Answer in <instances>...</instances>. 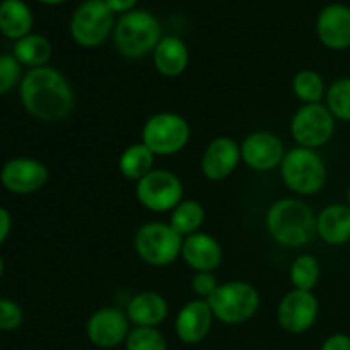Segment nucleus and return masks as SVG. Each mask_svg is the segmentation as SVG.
Returning <instances> with one entry per match:
<instances>
[{"label":"nucleus","mask_w":350,"mask_h":350,"mask_svg":"<svg viewBox=\"0 0 350 350\" xmlns=\"http://www.w3.org/2000/svg\"><path fill=\"white\" fill-rule=\"evenodd\" d=\"M19 99L26 113L40 122L53 123L67 118L75 108V92L58 68H31L19 84Z\"/></svg>","instance_id":"obj_1"},{"label":"nucleus","mask_w":350,"mask_h":350,"mask_svg":"<svg viewBox=\"0 0 350 350\" xmlns=\"http://www.w3.org/2000/svg\"><path fill=\"white\" fill-rule=\"evenodd\" d=\"M321 277V263L311 253H303L293 262L289 270V279L293 284V289L311 291L318 286Z\"/></svg>","instance_id":"obj_27"},{"label":"nucleus","mask_w":350,"mask_h":350,"mask_svg":"<svg viewBox=\"0 0 350 350\" xmlns=\"http://www.w3.org/2000/svg\"><path fill=\"white\" fill-rule=\"evenodd\" d=\"M125 313L135 327L157 328L170 314V303L156 291H144L129 301Z\"/></svg>","instance_id":"obj_19"},{"label":"nucleus","mask_w":350,"mask_h":350,"mask_svg":"<svg viewBox=\"0 0 350 350\" xmlns=\"http://www.w3.org/2000/svg\"><path fill=\"white\" fill-rule=\"evenodd\" d=\"M154 156L152 150L146 146L144 142L130 144L118 159V170L122 176H125L130 181H139L142 180L146 174H149L154 170Z\"/></svg>","instance_id":"obj_24"},{"label":"nucleus","mask_w":350,"mask_h":350,"mask_svg":"<svg viewBox=\"0 0 350 350\" xmlns=\"http://www.w3.org/2000/svg\"><path fill=\"white\" fill-rule=\"evenodd\" d=\"M50 171L41 161L33 157H14L0 170V183L14 195H31L46 185Z\"/></svg>","instance_id":"obj_14"},{"label":"nucleus","mask_w":350,"mask_h":350,"mask_svg":"<svg viewBox=\"0 0 350 350\" xmlns=\"http://www.w3.org/2000/svg\"><path fill=\"white\" fill-rule=\"evenodd\" d=\"M130 320L120 308H99L85 323V337L98 349H116L125 344L130 334Z\"/></svg>","instance_id":"obj_12"},{"label":"nucleus","mask_w":350,"mask_h":350,"mask_svg":"<svg viewBox=\"0 0 350 350\" xmlns=\"http://www.w3.org/2000/svg\"><path fill=\"white\" fill-rule=\"evenodd\" d=\"M265 228L280 246L301 248L317 236V214L301 198H280L267 211Z\"/></svg>","instance_id":"obj_2"},{"label":"nucleus","mask_w":350,"mask_h":350,"mask_svg":"<svg viewBox=\"0 0 350 350\" xmlns=\"http://www.w3.org/2000/svg\"><path fill=\"white\" fill-rule=\"evenodd\" d=\"M163 40V27L159 19L152 12L144 9H135L123 14L113 29L115 48L122 57L130 60L152 55L154 48Z\"/></svg>","instance_id":"obj_3"},{"label":"nucleus","mask_w":350,"mask_h":350,"mask_svg":"<svg viewBox=\"0 0 350 350\" xmlns=\"http://www.w3.org/2000/svg\"><path fill=\"white\" fill-rule=\"evenodd\" d=\"M3 272H5V262H3L2 255H0V279L3 277Z\"/></svg>","instance_id":"obj_37"},{"label":"nucleus","mask_w":350,"mask_h":350,"mask_svg":"<svg viewBox=\"0 0 350 350\" xmlns=\"http://www.w3.org/2000/svg\"><path fill=\"white\" fill-rule=\"evenodd\" d=\"M185 188L180 176L170 170H156L135 183V197L144 208L154 214L173 212L185 200Z\"/></svg>","instance_id":"obj_9"},{"label":"nucleus","mask_w":350,"mask_h":350,"mask_svg":"<svg viewBox=\"0 0 350 350\" xmlns=\"http://www.w3.org/2000/svg\"><path fill=\"white\" fill-rule=\"evenodd\" d=\"M191 291L197 296V299L207 301L212 294L217 291L219 280L214 272H195L191 277Z\"/></svg>","instance_id":"obj_32"},{"label":"nucleus","mask_w":350,"mask_h":350,"mask_svg":"<svg viewBox=\"0 0 350 350\" xmlns=\"http://www.w3.org/2000/svg\"><path fill=\"white\" fill-rule=\"evenodd\" d=\"M286 152L282 139L269 130L252 132L241 142L243 163L256 173H269L280 167Z\"/></svg>","instance_id":"obj_13"},{"label":"nucleus","mask_w":350,"mask_h":350,"mask_svg":"<svg viewBox=\"0 0 350 350\" xmlns=\"http://www.w3.org/2000/svg\"><path fill=\"white\" fill-rule=\"evenodd\" d=\"M105 3L113 14H122L123 16V14L135 10L137 0H105Z\"/></svg>","instance_id":"obj_34"},{"label":"nucleus","mask_w":350,"mask_h":350,"mask_svg":"<svg viewBox=\"0 0 350 350\" xmlns=\"http://www.w3.org/2000/svg\"><path fill=\"white\" fill-rule=\"evenodd\" d=\"M317 236L330 246L350 241V208L347 204H330L317 215Z\"/></svg>","instance_id":"obj_21"},{"label":"nucleus","mask_w":350,"mask_h":350,"mask_svg":"<svg viewBox=\"0 0 350 350\" xmlns=\"http://www.w3.org/2000/svg\"><path fill=\"white\" fill-rule=\"evenodd\" d=\"M183 236L170 222H146L133 238L137 256L150 267H167L181 256Z\"/></svg>","instance_id":"obj_7"},{"label":"nucleus","mask_w":350,"mask_h":350,"mask_svg":"<svg viewBox=\"0 0 350 350\" xmlns=\"http://www.w3.org/2000/svg\"><path fill=\"white\" fill-rule=\"evenodd\" d=\"M33 12L24 0H2L0 2V33L9 40H21L31 34Z\"/></svg>","instance_id":"obj_22"},{"label":"nucleus","mask_w":350,"mask_h":350,"mask_svg":"<svg viewBox=\"0 0 350 350\" xmlns=\"http://www.w3.org/2000/svg\"><path fill=\"white\" fill-rule=\"evenodd\" d=\"M41 3H46V5H58V3H64L65 0H38Z\"/></svg>","instance_id":"obj_36"},{"label":"nucleus","mask_w":350,"mask_h":350,"mask_svg":"<svg viewBox=\"0 0 350 350\" xmlns=\"http://www.w3.org/2000/svg\"><path fill=\"white\" fill-rule=\"evenodd\" d=\"M191 126L185 116L174 111H159L146 120L140 132V142L146 144L154 156H174L188 146Z\"/></svg>","instance_id":"obj_6"},{"label":"nucleus","mask_w":350,"mask_h":350,"mask_svg":"<svg viewBox=\"0 0 350 350\" xmlns=\"http://www.w3.org/2000/svg\"><path fill=\"white\" fill-rule=\"evenodd\" d=\"M337 120L330 109L320 105H303L291 120V135L299 147L320 149L327 146L335 135Z\"/></svg>","instance_id":"obj_10"},{"label":"nucleus","mask_w":350,"mask_h":350,"mask_svg":"<svg viewBox=\"0 0 350 350\" xmlns=\"http://www.w3.org/2000/svg\"><path fill=\"white\" fill-rule=\"evenodd\" d=\"M10 229H12V217H10V212L5 207H0V246L5 243V239L9 238Z\"/></svg>","instance_id":"obj_35"},{"label":"nucleus","mask_w":350,"mask_h":350,"mask_svg":"<svg viewBox=\"0 0 350 350\" xmlns=\"http://www.w3.org/2000/svg\"><path fill=\"white\" fill-rule=\"evenodd\" d=\"M320 350H350V335L334 334L321 344Z\"/></svg>","instance_id":"obj_33"},{"label":"nucleus","mask_w":350,"mask_h":350,"mask_svg":"<svg viewBox=\"0 0 350 350\" xmlns=\"http://www.w3.org/2000/svg\"><path fill=\"white\" fill-rule=\"evenodd\" d=\"M214 313L205 299H191L180 308L174 320L176 337L187 345H197L208 337L214 325Z\"/></svg>","instance_id":"obj_16"},{"label":"nucleus","mask_w":350,"mask_h":350,"mask_svg":"<svg viewBox=\"0 0 350 350\" xmlns=\"http://www.w3.org/2000/svg\"><path fill=\"white\" fill-rule=\"evenodd\" d=\"M207 303L217 321L224 325H241L258 313L262 297L253 284L229 280L219 284L217 291L208 297Z\"/></svg>","instance_id":"obj_5"},{"label":"nucleus","mask_w":350,"mask_h":350,"mask_svg":"<svg viewBox=\"0 0 350 350\" xmlns=\"http://www.w3.org/2000/svg\"><path fill=\"white\" fill-rule=\"evenodd\" d=\"M325 79L317 70L304 68L299 70L293 79V92L303 105H320L327 96Z\"/></svg>","instance_id":"obj_26"},{"label":"nucleus","mask_w":350,"mask_h":350,"mask_svg":"<svg viewBox=\"0 0 350 350\" xmlns=\"http://www.w3.org/2000/svg\"><path fill=\"white\" fill-rule=\"evenodd\" d=\"M152 64L163 77H180L190 65V50L178 36H163L152 51Z\"/></svg>","instance_id":"obj_20"},{"label":"nucleus","mask_w":350,"mask_h":350,"mask_svg":"<svg viewBox=\"0 0 350 350\" xmlns=\"http://www.w3.org/2000/svg\"><path fill=\"white\" fill-rule=\"evenodd\" d=\"M23 77V65L16 60V57L12 53L0 55V96L17 88Z\"/></svg>","instance_id":"obj_30"},{"label":"nucleus","mask_w":350,"mask_h":350,"mask_svg":"<svg viewBox=\"0 0 350 350\" xmlns=\"http://www.w3.org/2000/svg\"><path fill=\"white\" fill-rule=\"evenodd\" d=\"M123 345L125 350H167L166 337L154 327H133Z\"/></svg>","instance_id":"obj_29"},{"label":"nucleus","mask_w":350,"mask_h":350,"mask_svg":"<svg viewBox=\"0 0 350 350\" xmlns=\"http://www.w3.org/2000/svg\"><path fill=\"white\" fill-rule=\"evenodd\" d=\"M325 106L330 109L335 120L350 123V77L337 79L328 85Z\"/></svg>","instance_id":"obj_28"},{"label":"nucleus","mask_w":350,"mask_h":350,"mask_svg":"<svg viewBox=\"0 0 350 350\" xmlns=\"http://www.w3.org/2000/svg\"><path fill=\"white\" fill-rule=\"evenodd\" d=\"M284 185L299 197H310L323 190L328 180L327 163L318 150L296 146L289 149L280 164Z\"/></svg>","instance_id":"obj_4"},{"label":"nucleus","mask_w":350,"mask_h":350,"mask_svg":"<svg viewBox=\"0 0 350 350\" xmlns=\"http://www.w3.org/2000/svg\"><path fill=\"white\" fill-rule=\"evenodd\" d=\"M318 40L334 51L350 48V7L345 3H330L323 7L317 19Z\"/></svg>","instance_id":"obj_17"},{"label":"nucleus","mask_w":350,"mask_h":350,"mask_svg":"<svg viewBox=\"0 0 350 350\" xmlns=\"http://www.w3.org/2000/svg\"><path fill=\"white\" fill-rule=\"evenodd\" d=\"M181 258L195 272H214L222 263L221 243L208 232L198 231L183 238Z\"/></svg>","instance_id":"obj_18"},{"label":"nucleus","mask_w":350,"mask_h":350,"mask_svg":"<svg viewBox=\"0 0 350 350\" xmlns=\"http://www.w3.org/2000/svg\"><path fill=\"white\" fill-rule=\"evenodd\" d=\"M205 222V208L204 205L193 198H185L181 204L173 208L170 217V224L173 226L174 231L183 238L195 234L202 229Z\"/></svg>","instance_id":"obj_25"},{"label":"nucleus","mask_w":350,"mask_h":350,"mask_svg":"<svg viewBox=\"0 0 350 350\" xmlns=\"http://www.w3.org/2000/svg\"><path fill=\"white\" fill-rule=\"evenodd\" d=\"M243 163L241 144L228 135H219L212 139L202 154L200 170L205 180L224 181Z\"/></svg>","instance_id":"obj_15"},{"label":"nucleus","mask_w":350,"mask_h":350,"mask_svg":"<svg viewBox=\"0 0 350 350\" xmlns=\"http://www.w3.org/2000/svg\"><path fill=\"white\" fill-rule=\"evenodd\" d=\"M115 24V14L105 0H85L72 14L70 36L79 46L98 48L111 36Z\"/></svg>","instance_id":"obj_8"},{"label":"nucleus","mask_w":350,"mask_h":350,"mask_svg":"<svg viewBox=\"0 0 350 350\" xmlns=\"http://www.w3.org/2000/svg\"><path fill=\"white\" fill-rule=\"evenodd\" d=\"M320 303L311 291L291 289L277 306V323L291 335L306 334L318 320Z\"/></svg>","instance_id":"obj_11"},{"label":"nucleus","mask_w":350,"mask_h":350,"mask_svg":"<svg viewBox=\"0 0 350 350\" xmlns=\"http://www.w3.org/2000/svg\"><path fill=\"white\" fill-rule=\"evenodd\" d=\"M51 53H53V48H51L50 40L43 34L31 33L14 41L12 55L23 67H27V70L46 67Z\"/></svg>","instance_id":"obj_23"},{"label":"nucleus","mask_w":350,"mask_h":350,"mask_svg":"<svg viewBox=\"0 0 350 350\" xmlns=\"http://www.w3.org/2000/svg\"><path fill=\"white\" fill-rule=\"evenodd\" d=\"M345 204H347V207L350 208V185H349V188H347V202H345Z\"/></svg>","instance_id":"obj_38"},{"label":"nucleus","mask_w":350,"mask_h":350,"mask_svg":"<svg viewBox=\"0 0 350 350\" xmlns=\"http://www.w3.org/2000/svg\"><path fill=\"white\" fill-rule=\"evenodd\" d=\"M23 308L12 299L0 297V332H14L23 325Z\"/></svg>","instance_id":"obj_31"}]
</instances>
